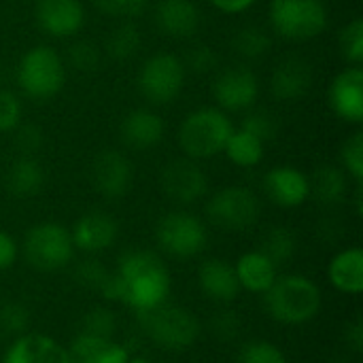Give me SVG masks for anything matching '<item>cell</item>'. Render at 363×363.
<instances>
[{
  "label": "cell",
  "mask_w": 363,
  "mask_h": 363,
  "mask_svg": "<svg viewBox=\"0 0 363 363\" xmlns=\"http://www.w3.org/2000/svg\"><path fill=\"white\" fill-rule=\"evenodd\" d=\"M257 0H211V4L215 9H219L221 13H230V15H236V13H245L247 9H251Z\"/></svg>",
  "instance_id": "47"
},
{
  "label": "cell",
  "mask_w": 363,
  "mask_h": 363,
  "mask_svg": "<svg viewBox=\"0 0 363 363\" xmlns=\"http://www.w3.org/2000/svg\"><path fill=\"white\" fill-rule=\"evenodd\" d=\"M340 162H342V170L347 172V177H351L357 185L363 183V132L357 130L353 132L342 149H340Z\"/></svg>",
  "instance_id": "36"
},
{
  "label": "cell",
  "mask_w": 363,
  "mask_h": 363,
  "mask_svg": "<svg viewBox=\"0 0 363 363\" xmlns=\"http://www.w3.org/2000/svg\"><path fill=\"white\" fill-rule=\"evenodd\" d=\"M219 64V57L215 53L213 47L208 45H196L189 53H187V60L183 62L185 70H194L196 74H206L211 70H215Z\"/></svg>",
  "instance_id": "42"
},
{
  "label": "cell",
  "mask_w": 363,
  "mask_h": 363,
  "mask_svg": "<svg viewBox=\"0 0 363 363\" xmlns=\"http://www.w3.org/2000/svg\"><path fill=\"white\" fill-rule=\"evenodd\" d=\"M234 125L225 111L202 106L191 111L179 130V145L189 160H211L223 153Z\"/></svg>",
  "instance_id": "4"
},
{
  "label": "cell",
  "mask_w": 363,
  "mask_h": 363,
  "mask_svg": "<svg viewBox=\"0 0 363 363\" xmlns=\"http://www.w3.org/2000/svg\"><path fill=\"white\" fill-rule=\"evenodd\" d=\"M206 217L219 230L245 232L259 221L262 202L251 189L230 185L211 196L206 204Z\"/></svg>",
  "instance_id": "10"
},
{
  "label": "cell",
  "mask_w": 363,
  "mask_h": 363,
  "mask_svg": "<svg viewBox=\"0 0 363 363\" xmlns=\"http://www.w3.org/2000/svg\"><path fill=\"white\" fill-rule=\"evenodd\" d=\"M170 294L172 274L164 259L147 249H130L117 259L100 298L121 302L138 315L166 304Z\"/></svg>",
  "instance_id": "1"
},
{
  "label": "cell",
  "mask_w": 363,
  "mask_h": 363,
  "mask_svg": "<svg viewBox=\"0 0 363 363\" xmlns=\"http://www.w3.org/2000/svg\"><path fill=\"white\" fill-rule=\"evenodd\" d=\"M264 306L272 321L289 328L306 325L321 313L323 294L306 274H279L264 294Z\"/></svg>",
  "instance_id": "2"
},
{
  "label": "cell",
  "mask_w": 363,
  "mask_h": 363,
  "mask_svg": "<svg viewBox=\"0 0 363 363\" xmlns=\"http://www.w3.org/2000/svg\"><path fill=\"white\" fill-rule=\"evenodd\" d=\"M119 328L117 315L111 306H91L81 317V334L96 338H115Z\"/></svg>",
  "instance_id": "32"
},
{
  "label": "cell",
  "mask_w": 363,
  "mask_h": 363,
  "mask_svg": "<svg viewBox=\"0 0 363 363\" xmlns=\"http://www.w3.org/2000/svg\"><path fill=\"white\" fill-rule=\"evenodd\" d=\"M0 363H70L68 349L55 338L38 332H26L2 349Z\"/></svg>",
  "instance_id": "17"
},
{
  "label": "cell",
  "mask_w": 363,
  "mask_h": 363,
  "mask_svg": "<svg viewBox=\"0 0 363 363\" xmlns=\"http://www.w3.org/2000/svg\"><path fill=\"white\" fill-rule=\"evenodd\" d=\"M94 2L104 15L130 19V17L140 15L149 0H94Z\"/></svg>",
  "instance_id": "43"
},
{
  "label": "cell",
  "mask_w": 363,
  "mask_h": 363,
  "mask_svg": "<svg viewBox=\"0 0 363 363\" xmlns=\"http://www.w3.org/2000/svg\"><path fill=\"white\" fill-rule=\"evenodd\" d=\"M15 79L28 98L49 100L57 96L66 83V64L53 47L34 45L21 55Z\"/></svg>",
  "instance_id": "5"
},
{
  "label": "cell",
  "mask_w": 363,
  "mask_h": 363,
  "mask_svg": "<svg viewBox=\"0 0 363 363\" xmlns=\"http://www.w3.org/2000/svg\"><path fill=\"white\" fill-rule=\"evenodd\" d=\"M328 102L332 111L347 123L359 125L363 121V70L359 66L345 68L330 85Z\"/></svg>",
  "instance_id": "18"
},
{
  "label": "cell",
  "mask_w": 363,
  "mask_h": 363,
  "mask_svg": "<svg viewBox=\"0 0 363 363\" xmlns=\"http://www.w3.org/2000/svg\"><path fill=\"white\" fill-rule=\"evenodd\" d=\"M313 85V66L298 55H289L277 64L270 77V89L277 100L294 102L306 96Z\"/></svg>",
  "instance_id": "20"
},
{
  "label": "cell",
  "mask_w": 363,
  "mask_h": 363,
  "mask_svg": "<svg viewBox=\"0 0 363 363\" xmlns=\"http://www.w3.org/2000/svg\"><path fill=\"white\" fill-rule=\"evenodd\" d=\"M17 257H19V245H17V240L9 232L0 230V272L11 270L15 266Z\"/></svg>",
  "instance_id": "45"
},
{
  "label": "cell",
  "mask_w": 363,
  "mask_h": 363,
  "mask_svg": "<svg viewBox=\"0 0 363 363\" xmlns=\"http://www.w3.org/2000/svg\"><path fill=\"white\" fill-rule=\"evenodd\" d=\"M198 287L208 300L223 306L236 302L242 291L234 272V264L221 257H208L198 266Z\"/></svg>",
  "instance_id": "19"
},
{
  "label": "cell",
  "mask_w": 363,
  "mask_h": 363,
  "mask_svg": "<svg viewBox=\"0 0 363 363\" xmlns=\"http://www.w3.org/2000/svg\"><path fill=\"white\" fill-rule=\"evenodd\" d=\"M208 330H211V334H213L217 340H221V342H232V340H236V338L240 336V332H242V319L238 317L236 311H232V308H221V311H217V313L211 317Z\"/></svg>",
  "instance_id": "38"
},
{
  "label": "cell",
  "mask_w": 363,
  "mask_h": 363,
  "mask_svg": "<svg viewBox=\"0 0 363 363\" xmlns=\"http://www.w3.org/2000/svg\"><path fill=\"white\" fill-rule=\"evenodd\" d=\"M140 47H143V34L132 21H123L117 28H113L104 45L106 53L119 62L134 57Z\"/></svg>",
  "instance_id": "30"
},
{
  "label": "cell",
  "mask_w": 363,
  "mask_h": 363,
  "mask_svg": "<svg viewBox=\"0 0 363 363\" xmlns=\"http://www.w3.org/2000/svg\"><path fill=\"white\" fill-rule=\"evenodd\" d=\"M185 66L183 60L170 51H157L149 55L136 77V85L140 96L155 104L166 106L177 100L185 85Z\"/></svg>",
  "instance_id": "8"
},
{
  "label": "cell",
  "mask_w": 363,
  "mask_h": 363,
  "mask_svg": "<svg viewBox=\"0 0 363 363\" xmlns=\"http://www.w3.org/2000/svg\"><path fill=\"white\" fill-rule=\"evenodd\" d=\"M4 183L15 198H34L45 187V170L32 155H21L9 166Z\"/></svg>",
  "instance_id": "26"
},
{
  "label": "cell",
  "mask_w": 363,
  "mask_h": 363,
  "mask_svg": "<svg viewBox=\"0 0 363 363\" xmlns=\"http://www.w3.org/2000/svg\"><path fill=\"white\" fill-rule=\"evenodd\" d=\"M217 108L225 113H240L255 106L259 98L257 74L247 66H232L217 74L213 83Z\"/></svg>",
  "instance_id": "11"
},
{
  "label": "cell",
  "mask_w": 363,
  "mask_h": 363,
  "mask_svg": "<svg viewBox=\"0 0 363 363\" xmlns=\"http://www.w3.org/2000/svg\"><path fill=\"white\" fill-rule=\"evenodd\" d=\"M43 145V132L36 125H19L17 128V147L23 151V155L34 153Z\"/></svg>",
  "instance_id": "44"
},
{
  "label": "cell",
  "mask_w": 363,
  "mask_h": 363,
  "mask_svg": "<svg viewBox=\"0 0 363 363\" xmlns=\"http://www.w3.org/2000/svg\"><path fill=\"white\" fill-rule=\"evenodd\" d=\"M68 60L72 68H77L79 72H94L100 66V49L94 43L79 40L70 47Z\"/></svg>",
  "instance_id": "41"
},
{
  "label": "cell",
  "mask_w": 363,
  "mask_h": 363,
  "mask_svg": "<svg viewBox=\"0 0 363 363\" xmlns=\"http://www.w3.org/2000/svg\"><path fill=\"white\" fill-rule=\"evenodd\" d=\"M264 151H266V143H262L257 136H253L242 128L230 134L223 149L228 160L238 168H255L264 160Z\"/></svg>",
  "instance_id": "28"
},
{
  "label": "cell",
  "mask_w": 363,
  "mask_h": 363,
  "mask_svg": "<svg viewBox=\"0 0 363 363\" xmlns=\"http://www.w3.org/2000/svg\"><path fill=\"white\" fill-rule=\"evenodd\" d=\"M166 132L164 119L151 108H134L130 111L119 125L121 140L132 149H151L162 143Z\"/></svg>",
  "instance_id": "23"
},
{
  "label": "cell",
  "mask_w": 363,
  "mask_h": 363,
  "mask_svg": "<svg viewBox=\"0 0 363 363\" xmlns=\"http://www.w3.org/2000/svg\"><path fill=\"white\" fill-rule=\"evenodd\" d=\"M162 191L177 204H194L208 194V177L196 160H174L160 172Z\"/></svg>",
  "instance_id": "12"
},
{
  "label": "cell",
  "mask_w": 363,
  "mask_h": 363,
  "mask_svg": "<svg viewBox=\"0 0 363 363\" xmlns=\"http://www.w3.org/2000/svg\"><path fill=\"white\" fill-rule=\"evenodd\" d=\"M34 17L45 34L68 38L83 28L85 6L81 0H36Z\"/></svg>",
  "instance_id": "15"
},
{
  "label": "cell",
  "mask_w": 363,
  "mask_h": 363,
  "mask_svg": "<svg viewBox=\"0 0 363 363\" xmlns=\"http://www.w3.org/2000/svg\"><path fill=\"white\" fill-rule=\"evenodd\" d=\"M242 130L251 132L253 136H257L262 143H268L277 136L279 132V119L277 115H272L270 111L266 108H259V111H251L245 119H242Z\"/></svg>",
  "instance_id": "39"
},
{
  "label": "cell",
  "mask_w": 363,
  "mask_h": 363,
  "mask_svg": "<svg viewBox=\"0 0 363 363\" xmlns=\"http://www.w3.org/2000/svg\"><path fill=\"white\" fill-rule=\"evenodd\" d=\"M134 181V168L128 155L117 149L100 151L91 162V183L96 191L108 200L125 196Z\"/></svg>",
  "instance_id": "13"
},
{
  "label": "cell",
  "mask_w": 363,
  "mask_h": 363,
  "mask_svg": "<svg viewBox=\"0 0 363 363\" xmlns=\"http://www.w3.org/2000/svg\"><path fill=\"white\" fill-rule=\"evenodd\" d=\"M340 51L347 62L359 66L363 62V21L359 17L351 19L340 32Z\"/></svg>",
  "instance_id": "37"
},
{
  "label": "cell",
  "mask_w": 363,
  "mask_h": 363,
  "mask_svg": "<svg viewBox=\"0 0 363 363\" xmlns=\"http://www.w3.org/2000/svg\"><path fill=\"white\" fill-rule=\"evenodd\" d=\"M270 26L285 40H311L325 32L330 13L323 0H272Z\"/></svg>",
  "instance_id": "6"
},
{
  "label": "cell",
  "mask_w": 363,
  "mask_h": 363,
  "mask_svg": "<svg viewBox=\"0 0 363 363\" xmlns=\"http://www.w3.org/2000/svg\"><path fill=\"white\" fill-rule=\"evenodd\" d=\"M347 172L338 166L323 164L311 179V196L323 206H336L347 198Z\"/></svg>",
  "instance_id": "27"
},
{
  "label": "cell",
  "mask_w": 363,
  "mask_h": 363,
  "mask_svg": "<svg viewBox=\"0 0 363 363\" xmlns=\"http://www.w3.org/2000/svg\"><path fill=\"white\" fill-rule=\"evenodd\" d=\"M268 200L281 208H298L311 198V177L296 166H274L264 177Z\"/></svg>",
  "instance_id": "16"
},
{
  "label": "cell",
  "mask_w": 363,
  "mask_h": 363,
  "mask_svg": "<svg viewBox=\"0 0 363 363\" xmlns=\"http://www.w3.org/2000/svg\"><path fill=\"white\" fill-rule=\"evenodd\" d=\"M74 245L70 230L55 221L32 225L23 236V257L38 272H57L72 264Z\"/></svg>",
  "instance_id": "7"
},
{
  "label": "cell",
  "mask_w": 363,
  "mask_h": 363,
  "mask_svg": "<svg viewBox=\"0 0 363 363\" xmlns=\"http://www.w3.org/2000/svg\"><path fill=\"white\" fill-rule=\"evenodd\" d=\"M328 281L342 296H362L363 291V249H340L328 264Z\"/></svg>",
  "instance_id": "24"
},
{
  "label": "cell",
  "mask_w": 363,
  "mask_h": 363,
  "mask_svg": "<svg viewBox=\"0 0 363 363\" xmlns=\"http://www.w3.org/2000/svg\"><path fill=\"white\" fill-rule=\"evenodd\" d=\"M157 247L177 259H191L208 245L206 223L187 211H170L155 225Z\"/></svg>",
  "instance_id": "9"
},
{
  "label": "cell",
  "mask_w": 363,
  "mask_h": 363,
  "mask_svg": "<svg viewBox=\"0 0 363 363\" xmlns=\"http://www.w3.org/2000/svg\"><path fill=\"white\" fill-rule=\"evenodd\" d=\"M262 251L277 264L283 266L291 262L298 253V236L291 228L285 225H274L266 232L262 240Z\"/></svg>",
  "instance_id": "29"
},
{
  "label": "cell",
  "mask_w": 363,
  "mask_h": 363,
  "mask_svg": "<svg viewBox=\"0 0 363 363\" xmlns=\"http://www.w3.org/2000/svg\"><path fill=\"white\" fill-rule=\"evenodd\" d=\"M21 100L11 89H0V134L13 132L21 125Z\"/></svg>",
  "instance_id": "40"
},
{
  "label": "cell",
  "mask_w": 363,
  "mask_h": 363,
  "mask_svg": "<svg viewBox=\"0 0 363 363\" xmlns=\"http://www.w3.org/2000/svg\"><path fill=\"white\" fill-rule=\"evenodd\" d=\"M236 363H287V357L279 345L264 338H253L238 349Z\"/></svg>",
  "instance_id": "33"
},
{
  "label": "cell",
  "mask_w": 363,
  "mask_h": 363,
  "mask_svg": "<svg viewBox=\"0 0 363 363\" xmlns=\"http://www.w3.org/2000/svg\"><path fill=\"white\" fill-rule=\"evenodd\" d=\"M234 272H236V279H238V285L242 291L264 296L274 285V281L279 277V266L262 249H255V251L242 253L236 259Z\"/></svg>",
  "instance_id": "21"
},
{
  "label": "cell",
  "mask_w": 363,
  "mask_h": 363,
  "mask_svg": "<svg viewBox=\"0 0 363 363\" xmlns=\"http://www.w3.org/2000/svg\"><path fill=\"white\" fill-rule=\"evenodd\" d=\"M345 345L349 351L353 353H362L363 351V323L362 319H355L351 321L347 328H345Z\"/></svg>",
  "instance_id": "46"
},
{
  "label": "cell",
  "mask_w": 363,
  "mask_h": 363,
  "mask_svg": "<svg viewBox=\"0 0 363 363\" xmlns=\"http://www.w3.org/2000/svg\"><path fill=\"white\" fill-rule=\"evenodd\" d=\"M32 315L30 308L21 302H4L0 306V334L17 338L26 332H30Z\"/></svg>",
  "instance_id": "34"
},
{
  "label": "cell",
  "mask_w": 363,
  "mask_h": 363,
  "mask_svg": "<svg viewBox=\"0 0 363 363\" xmlns=\"http://www.w3.org/2000/svg\"><path fill=\"white\" fill-rule=\"evenodd\" d=\"M119 225L113 215L104 211H89L81 215L70 228V238L77 251L98 255L117 242Z\"/></svg>",
  "instance_id": "14"
},
{
  "label": "cell",
  "mask_w": 363,
  "mask_h": 363,
  "mask_svg": "<svg viewBox=\"0 0 363 363\" xmlns=\"http://www.w3.org/2000/svg\"><path fill=\"white\" fill-rule=\"evenodd\" d=\"M155 23L170 38H191L200 28V11L191 0H160Z\"/></svg>",
  "instance_id": "22"
},
{
  "label": "cell",
  "mask_w": 363,
  "mask_h": 363,
  "mask_svg": "<svg viewBox=\"0 0 363 363\" xmlns=\"http://www.w3.org/2000/svg\"><path fill=\"white\" fill-rule=\"evenodd\" d=\"M66 349L70 363H128L130 359V351L115 338H96L81 332Z\"/></svg>",
  "instance_id": "25"
},
{
  "label": "cell",
  "mask_w": 363,
  "mask_h": 363,
  "mask_svg": "<svg viewBox=\"0 0 363 363\" xmlns=\"http://www.w3.org/2000/svg\"><path fill=\"white\" fill-rule=\"evenodd\" d=\"M232 47L242 60H259L270 51L272 38L266 30H262L257 26H247L234 34Z\"/></svg>",
  "instance_id": "31"
},
{
  "label": "cell",
  "mask_w": 363,
  "mask_h": 363,
  "mask_svg": "<svg viewBox=\"0 0 363 363\" xmlns=\"http://www.w3.org/2000/svg\"><path fill=\"white\" fill-rule=\"evenodd\" d=\"M128 363H153V362H151V359H147V357H140V355H136V357H132V355H130Z\"/></svg>",
  "instance_id": "48"
},
{
  "label": "cell",
  "mask_w": 363,
  "mask_h": 363,
  "mask_svg": "<svg viewBox=\"0 0 363 363\" xmlns=\"http://www.w3.org/2000/svg\"><path fill=\"white\" fill-rule=\"evenodd\" d=\"M0 353H2V334H0Z\"/></svg>",
  "instance_id": "49"
},
{
  "label": "cell",
  "mask_w": 363,
  "mask_h": 363,
  "mask_svg": "<svg viewBox=\"0 0 363 363\" xmlns=\"http://www.w3.org/2000/svg\"><path fill=\"white\" fill-rule=\"evenodd\" d=\"M108 277H111V270L100 259H96V257L83 259L74 268V281H77V285L83 287V289H87V291H96L98 296L106 287Z\"/></svg>",
  "instance_id": "35"
},
{
  "label": "cell",
  "mask_w": 363,
  "mask_h": 363,
  "mask_svg": "<svg viewBox=\"0 0 363 363\" xmlns=\"http://www.w3.org/2000/svg\"><path fill=\"white\" fill-rule=\"evenodd\" d=\"M138 323L155 347L170 353H183L191 349L202 336L200 319L189 308L170 302L153 311L138 313Z\"/></svg>",
  "instance_id": "3"
}]
</instances>
